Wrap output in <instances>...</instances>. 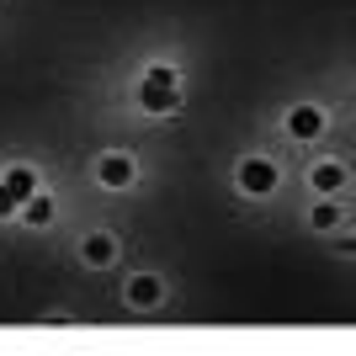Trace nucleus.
<instances>
[{
	"label": "nucleus",
	"mask_w": 356,
	"mask_h": 356,
	"mask_svg": "<svg viewBox=\"0 0 356 356\" xmlns=\"http://www.w3.org/2000/svg\"><path fill=\"white\" fill-rule=\"evenodd\" d=\"M6 192H11L16 202H27V197L38 192V170H32V165H16V170H6Z\"/></svg>",
	"instance_id": "obj_5"
},
{
	"label": "nucleus",
	"mask_w": 356,
	"mask_h": 356,
	"mask_svg": "<svg viewBox=\"0 0 356 356\" xmlns=\"http://www.w3.org/2000/svg\"><path fill=\"white\" fill-rule=\"evenodd\" d=\"M16 208H22V202H16V197L6 192V181H0V218H6V213H16Z\"/></svg>",
	"instance_id": "obj_11"
},
{
	"label": "nucleus",
	"mask_w": 356,
	"mask_h": 356,
	"mask_svg": "<svg viewBox=\"0 0 356 356\" xmlns=\"http://www.w3.org/2000/svg\"><path fill=\"white\" fill-rule=\"evenodd\" d=\"M346 186V165H335V160H325V165H314V192H341Z\"/></svg>",
	"instance_id": "obj_7"
},
{
	"label": "nucleus",
	"mask_w": 356,
	"mask_h": 356,
	"mask_svg": "<svg viewBox=\"0 0 356 356\" xmlns=\"http://www.w3.org/2000/svg\"><path fill=\"white\" fill-rule=\"evenodd\" d=\"M80 255H86L90 266H106V261L118 255V245H112V239H106V234H90L86 245H80Z\"/></svg>",
	"instance_id": "obj_9"
},
{
	"label": "nucleus",
	"mask_w": 356,
	"mask_h": 356,
	"mask_svg": "<svg viewBox=\"0 0 356 356\" xmlns=\"http://www.w3.org/2000/svg\"><path fill=\"white\" fill-rule=\"evenodd\" d=\"M138 106H144V112H170V106H176V70H170V64H154V70L144 74Z\"/></svg>",
	"instance_id": "obj_1"
},
{
	"label": "nucleus",
	"mask_w": 356,
	"mask_h": 356,
	"mask_svg": "<svg viewBox=\"0 0 356 356\" xmlns=\"http://www.w3.org/2000/svg\"><path fill=\"white\" fill-rule=\"evenodd\" d=\"M96 176H102V186H128V181H134V160H128V154H102V160H96Z\"/></svg>",
	"instance_id": "obj_3"
},
{
	"label": "nucleus",
	"mask_w": 356,
	"mask_h": 356,
	"mask_svg": "<svg viewBox=\"0 0 356 356\" xmlns=\"http://www.w3.org/2000/svg\"><path fill=\"white\" fill-rule=\"evenodd\" d=\"M16 213H22V218H27L32 229H43V223L54 218V202H48L43 192H32V197H27V202H22V208H16Z\"/></svg>",
	"instance_id": "obj_8"
},
{
	"label": "nucleus",
	"mask_w": 356,
	"mask_h": 356,
	"mask_svg": "<svg viewBox=\"0 0 356 356\" xmlns=\"http://www.w3.org/2000/svg\"><path fill=\"white\" fill-rule=\"evenodd\" d=\"M335 223V202H325V208H314V229H330Z\"/></svg>",
	"instance_id": "obj_10"
},
{
	"label": "nucleus",
	"mask_w": 356,
	"mask_h": 356,
	"mask_svg": "<svg viewBox=\"0 0 356 356\" xmlns=\"http://www.w3.org/2000/svg\"><path fill=\"white\" fill-rule=\"evenodd\" d=\"M319 128H325V118H319L314 106H293V112H287V134L293 138H314Z\"/></svg>",
	"instance_id": "obj_4"
},
{
	"label": "nucleus",
	"mask_w": 356,
	"mask_h": 356,
	"mask_svg": "<svg viewBox=\"0 0 356 356\" xmlns=\"http://www.w3.org/2000/svg\"><path fill=\"white\" fill-rule=\"evenodd\" d=\"M239 186H245L250 197L277 192V165H271V160H245V165H239Z\"/></svg>",
	"instance_id": "obj_2"
},
{
	"label": "nucleus",
	"mask_w": 356,
	"mask_h": 356,
	"mask_svg": "<svg viewBox=\"0 0 356 356\" xmlns=\"http://www.w3.org/2000/svg\"><path fill=\"white\" fill-rule=\"evenodd\" d=\"M160 293H165V287L154 282V277H134V282H128V303H134V309H154Z\"/></svg>",
	"instance_id": "obj_6"
}]
</instances>
